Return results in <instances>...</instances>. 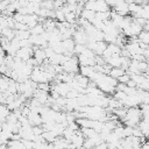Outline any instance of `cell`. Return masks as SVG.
I'll use <instances>...</instances> for the list:
<instances>
[{
    "label": "cell",
    "instance_id": "9a60e30c",
    "mask_svg": "<svg viewBox=\"0 0 149 149\" xmlns=\"http://www.w3.org/2000/svg\"><path fill=\"white\" fill-rule=\"evenodd\" d=\"M31 132H33L34 135H42V133L44 130L42 129L41 126H34V127H31Z\"/></svg>",
    "mask_w": 149,
    "mask_h": 149
},
{
    "label": "cell",
    "instance_id": "277c9868",
    "mask_svg": "<svg viewBox=\"0 0 149 149\" xmlns=\"http://www.w3.org/2000/svg\"><path fill=\"white\" fill-rule=\"evenodd\" d=\"M15 31V38L21 41V40H28L30 37V31L29 30H14Z\"/></svg>",
    "mask_w": 149,
    "mask_h": 149
},
{
    "label": "cell",
    "instance_id": "ba28073f",
    "mask_svg": "<svg viewBox=\"0 0 149 149\" xmlns=\"http://www.w3.org/2000/svg\"><path fill=\"white\" fill-rule=\"evenodd\" d=\"M137 41H139V42H142V43H144V44H148V42H149V33L142 30V31L137 35Z\"/></svg>",
    "mask_w": 149,
    "mask_h": 149
},
{
    "label": "cell",
    "instance_id": "8992f818",
    "mask_svg": "<svg viewBox=\"0 0 149 149\" xmlns=\"http://www.w3.org/2000/svg\"><path fill=\"white\" fill-rule=\"evenodd\" d=\"M122 74H125V71H123L122 69H120V68H112L111 71H109V73H108L107 76H109V77H112V78H114V79H118V78L121 77Z\"/></svg>",
    "mask_w": 149,
    "mask_h": 149
},
{
    "label": "cell",
    "instance_id": "9c48e42d",
    "mask_svg": "<svg viewBox=\"0 0 149 149\" xmlns=\"http://www.w3.org/2000/svg\"><path fill=\"white\" fill-rule=\"evenodd\" d=\"M29 31H30V35H42V34L44 33V29H43V26H42V24L37 23V24H36L33 29H30Z\"/></svg>",
    "mask_w": 149,
    "mask_h": 149
},
{
    "label": "cell",
    "instance_id": "7a4b0ae2",
    "mask_svg": "<svg viewBox=\"0 0 149 149\" xmlns=\"http://www.w3.org/2000/svg\"><path fill=\"white\" fill-rule=\"evenodd\" d=\"M62 43V47L64 49V52H72L73 54V48H74V42L72 38H69V40H64L61 42ZM63 52V54H64Z\"/></svg>",
    "mask_w": 149,
    "mask_h": 149
},
{
    "label": "cell",
    "instance_id": "ffe728a7",
    "mask_svg": "<svg viewBox=\"0 0 149 149\" xmlns=\"http://www.w3.org/2000/svg\"><path fill=\"white\" fill-rule=\"evenodd\" d=\"M1 78H2V74H0V79H1Z\"/></svg>",
    "mask_w": 149,
    "mask_h": 149
},
{
    "label": "cell",
    "instance_id": "4fadbf2b",
    "mask_svg": "<svg viewBox=\"0 0 149 149\" xmlns=\"http://www.w3.org/2000/svg\"><path fill=\"white\" fill-rule=\"evenodd\" d=\"M129 79H130V77H129V74H127V73H125V74H122L121 77H119L116 80H118V83L119 84H127L128 81H129Z\"/></svg>",
    "mask_w": 149,
    "mask_h": 149
},
{
    "label": "cell",
    "instance_id": "ac0fdd59",
    "mask_svg": "<svg viewBox=\"0 0 149 149\" xmlns=\"http://www.w3.org/2000/svg\"><path fill=\"white\" fill-rule=\"evenodd\" d=\"M68 128H69L70 130H72V132H76V130H78V129H79L80 127H79V126H78V125L76 123V121H74V122H72V123H70V125L68 126Z\"/></svg>",
    "mask_w": 149,
    "mask_h": 149
},
{
    "label": "cell",
    "instance_id": "8fae6325",
    "mask_svg": "<svg viewBox=\"0 0 149 149\" xmlns=\"http://www.w3.org/2000/svg\"><path fill=\"white\" fill-rule=\"evenodd\" d=\"M37 90L44 91V92H50V84L49 83H40L37 84Z\"/></svg>",
    "mask_w": 149,
    "mask_h": 149
},
{
    "label": "cell",
    "instance_id": "5bb4252c",
    "mask_svg": "<svg viewBox=\"0 0 149 149\" xmlns=\"http://www.w3.org/2000/svg\"><path fill=\"white\" fill-rule=\"evenodd\" d=\"M44 54H45V59H50V58L55 55L54 50H52L50 47H48V48H45V49H44Z\"/></svg>",
    "mask_w": 149,
    "mask_h": 149
},
{
    "label": "cell",
    "instance_id": "52a82bcc",
    "mask_svg": "<svg viewBox=\"0 0 149 149\" xmlns=\"http://www.w3.org/2000/svg\"><path fill=\"white\" fill-rule=\"evenodd\" d=\"M109 14H111V10L109 12H102V13H95V19L101 21V22H105L107 20H109Z\"/></svg>",
    "mask_w": 149,
    "mask_h": 149
},
{
    "label": "cell",
    "instance_id": "3957f363",
    "mask_svg": "<svg viewBox=\"0 0 149 149\" xmlns=\"http://www.w3.org/2000/svg\"><path fill=\"white\" fill-rule=\"evenodd\" d=\"M79 74L80 76H83V77H86V78H91L92 76H93V73H94V71H93V68L92 66H79Z\"/></svg>",
    "mask_w": 149,
    "mask_h": 149
},
{
    "label": "cell",
    "instance_id": "d6986e66",
    "mask_svg": "<svg viewBox=\"0 0 149 149\" xmlns=\"http://www.w3.org/2000/svg\"><path fill=\"white\" fill-rule=\"evenodd\" d=\"M126 86H127V87H132V88H134V87H136V84H135L132 79H129V81L126 84Z\"/></svg>",
    "mask_w": 149,
    "mask_h": 149
},
{
    "label": "cell",
    "instance_id": "7c38bea8",
    "mask_svg": "<svg viewBox=\"0 0 149 149\" xmlns=\"http://www.w3.org/2000/svg\"><path fill=\"white\" fill-rule=\"evenodd\" d=\"M94 7H95V1H87V2L84 3V8H83V9L94 12ZM94 13H95V12H94Z\"/></svg>",
    "mask_w": 149,
    "mask_h": 149
},
{
    "label": "cell",
    "instance_id": "30bf717a",
    "mask_svg": "<svg viewBox=\"0 0 149 149\" xmlns=\"http://www.w3.org/2000/svg\"><path fill=\"white\" fill-rule=\"evenodd\" d=\"M65 21L68 22V23H70V24H73L76 21H77V17H76V15H74V13H68L66 15H65Z\"/></svg>",
    "mask_w": 149,
    "mask_h": 149
},
{
    "label": "cell",
    "instance_id": "5b68a950",
    "mask_svg": "<svg viewBox=\"0 0 149 149\" xmlns=\"http://www.w3.org/2000/svg\"><path fill=\"white\" fill-rule=\"evenodd\" d=\"M95 16V13L92 12V10H86V9H83L81 10V14H80V17H83L84 20H86L87 22H92V20L94 19Z\"/></svg>",
    "mask_w": 149,
    "mask_h": 149
},
{
    "label": "cell",
    "instance_id": "e0dca14e",
    "mask_svg": "<svg viewBox=\"0 0 149 149\" xmlns=\"http://www.w3.org/2000/svg\"><path fill=\"white\" fill-rule=\"evenodd\" d=\"M78 95H79V94H78L76 91H69V92L66 93L65 98H66V99H77Z\"/></svg>",
    "mask_w": 149,
    "mask_h": 149
},
{
    "label": "cell",
    "instance_id": "2e32d148",
    "mask_svg": "<svg viewBox=\"0 0 149 149\" xmlns=\"http://www.w3.org/2000/svg\"><path fill=\"white\" fill-rule=\"evenodd\" d=\"M133 135V128L130 127H123V137H128V136H132Z\"/></svg>",
    "mask_w": 149,
    "mask_h": 149
},
{
    "label": "cell",
    "instance_id": "6da1fadb",
    "mask_svg": "<svg viewBox=\"0 0 149 149\" xmlns=\"http://www.w3.org/2000/svg\"><path fill=\"white\" fill-rule=\"evenodd\" d=\"M109 10H111V8L107 6L106 1H104V0L95 1V7H94L95 13H102V12H109Z\"/></svg>",
    "mask_w": 149,
    "mask_h": 149
}]
</instances>
